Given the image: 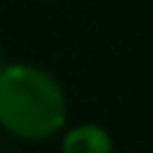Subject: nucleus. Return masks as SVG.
<instances>
[{"instance_id": "3", "label": "nucleus", "mask_w": 153, "mask_h": 153, "mask_svg": "<svg viewBox=\"0 0 153 153\" xmlns=\"http://www.w3.org/2000/svg\"><path fill=\"white\" fill-rule=\"evenodd\" d=\"M6 63V57H3V45H0V66H3Z\"/></svg>"}, {"instance_id": "2", "label": "nucleus", "mask_w": 153, "mask_h": 153, "mask_svg": "<svg viewBox=\"0 0 153 153\" xmlns=\"http://www.w3.org/2000/svg\"><path fill=\"white\" fill-rule=\"evenodd\" d=\"M60 153H114V135L99 123H78L63 129Z\"/></svg>"}, {"instance_id": "1", "label": "nucleus", "mask_w": 153, "mask_h": 153, "mask_svg": "<svg viewBox=\"0 0 153 153\" xmlns=\"http://www.w3.org/2000/svg\"><path fill=\"white\" fill-rule=\"evenodd\" d=\"M69 102L63 84L36 63L0 66V129L18 141H48L63 132Z\"/></svg>"}]
</instances>
